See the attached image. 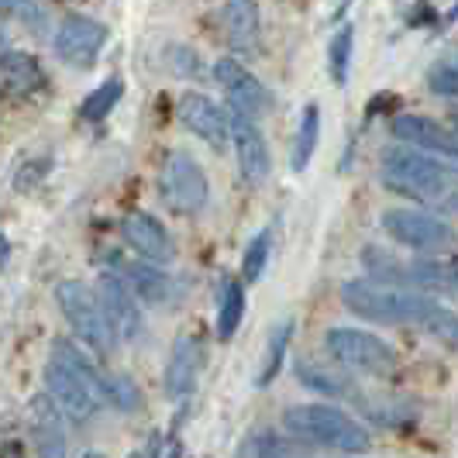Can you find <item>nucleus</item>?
<instances>
[{"label":"nucleus","mask_w":458,"mask_h":458,"mask_svg":"<svg viewBox=\"0 0 458 458\" xmlns=\"http://www.w3.org/2000/svg\"><path fill=\"white\" fill-rule=\"evenodd\" d=\"M342 303L348 314L372 324H424L428 331L455 344V314L445 310L437 297L417 293L407 286H390L376 279H348L342 283Z\"/></svg>","instance_id":"nucleus-1"},{"label":"nucleus","mask_w":458,"mask_h":458,"mask_svg":"<svg viewBox=\"0 0 458 458\" xmlns=\"http://www.w3.org/2000/svg\"><path fill=\"white\" fill-rule=\"evenodd\" d=\"M379 176L393 193L411 197L417 204L435 210H455V165L431 152H420L411 145H390L383 148Z\"/></svg>","instance_id":"nucleus-2"},{"label":"nucleus","mask_w":458,"mask_h":458,"mask_svg":"<svg viewBox=\"0 0 458 458\" xmlns=\"http://www.w3.org/2000/svg\"><path fill=\"white\" fill-rule=\"evenodd\" d=\"M283 428L303 445L342 452V455H366L372 448L366 428L335 403H293L283 413Z\"/></svg>","instance_id":"nucleus-3"},{"label":"nucleus","mask_w":458,"mask_h":458,"mask_svg":"<svg viewBox=\"0 0 458 458\" xmlns=\"http://www.w3.org/2000/svg\"><path fill=\"white\" fill-rule=\"evenodd\" d=\"M327 355L352 376H372V379H390L400 369V355L386 338L362 331V327H327L324 335Z\"/></svg>","instance_id":"nucleus-4"},{"label":"nucleus","mask_w":458,"mask_h":458,"mask_svg":"<svg viewBox=\"0 0 458 458\" xmlns=\"http://www.w3.org/2000/svg\"><path fill=\"white\" fill-rule=\"evenodd\" d=\"M55 303H59V310H63V318H66L76 342L83 344L87 352H93V355H111L117 338L107 318H104V310H100V303H97V293L87 283L63 279L55 286Z\"/></svg>","instance_id":"nucleus-5"},{"label":"nucleus","mask_w":458,"mask_h":458,"mask_svg":"<svg viewBox=\"0 0 458 458\" xmlns=\"http://www.w3.org/2000/svg\"><path fill=\"white\" fill-rule=\"evenodd\" d=\"M379 228L390 234L396 245L411 252H445L455 242V231L445 217L431 210H413V207H390L379 217Z\"/></svg>","instance_id":"nucleus-6"},{"label":"nucleus","mask_w":458,"mask_h":458,"mask_svg":"<svg viewBox=\"0 0 458 458\" xmlns=\"http://www.w3.org/2000/svg\"><path fill=\"white\" fill-rule=\"evenodd\" d=\"M159 193L173 214H183V217L200 214L210 200V183H207L204 165L183 148L169 152V159L162 165Z\"/></svg>","instance_id":"nucleus-7"},{"label":"nucleus","mask_w":458,"mask_h":458,"mask_svg":"<svg viewBox=\"0 0 458 458\" xmlns=\"http://www.w3.org/2000/svg\"><path fill=\"white\" fill-rule=\"evenodd\" d=\"M104 46H107V24L90 14H66L52 35L55 59L72 69H90L100 59Z\"/></svg>","instance_id":"nucleus-8"},{"label":"nucleus","mask_w":458,"mask_h":458,"mask_svg":"<svg viewBox=\"0 0 458 458\" xmlns=\"http://www.w3.org/2000/svg\"><path fill=\"white\" fill-rule=\"evenodd\" d=\"M214 80L225 90L234 114H245L259 121V117L273 107V97L266 90V83L245 63H238V59H217L214 63Z\"/></svg>","instance_id":"nucleus-9"},{"label":"nucleus","mask_w":458,"mask_h":458,"mask_svg":"<svg viewBox=\"0 0 458 458\" xmlns=\"http://www.w3.org/2000/svg\"><path fill=\"white\" fill-rule=\"evenodd\" d=\"M97 303L104 310V318L111 324L117 342H135L141 335V310H138L135 290L124 283L121 273H100L97 276Z\"/></svg>","instance_id":"nucleus-10"},{"label":"nucleus","mask_w":458,"mask_h":458,"mask_svg":"<svg viewBox=\"0 0 458 458\" xmlns=\"http://www.w3.org/2000/svg\"><path fill=\"white\" fill-rule=\"evenodd\" d=\"M228 145L238 156V173L245 183H266L269 180V169H273V159H269V145H266V135L259 128L255 117L245 114H228Z\"/></svg>","instance_id":"nucleus-11"},{"label":"nucleus","mask_w":458,"mask_h":458,"mask_svg":"<svg viewBox=\"0 0 458 458\" xmlns=\"http://www.w3.org/2000/svg\"><path fill=\"white\" fill-rule=\"evenodd\" d=\"M28 437L38 458H66V417L48 393H35L24 411Z\"/></svg>","instance_id":"nucleus-12"},{"label":"nucleus","mask_w":458,"mask_h":458,"mask_svg":"<svg viewBox=\"0 0 458 458\" xmlns=\"http://www.w3.org/2000/svg\"><path fill=\"white\" fill-rule=\"evenodd\" d=\"M46 393L55 400V407L63 411V417L76 420V424L90 420L93 413L104 407V400H100L76 372H69V369L63 366V362H55V359H48V366H46Z\"/></svg>","instance_id":"nucleus-13"},{"label":"nucleus","mask_w":458,"mask_h":458,"mask_svg":"<svg viewBox=\"0 0 458 458\" xmlns=\"http://www.w3.org/2000/svg\"><path fill=\"white\" fill-rule=\"evenodd\" d=\"M121 238L128 242V249L135 255H141L145 262L156 266H169L176 259V242L169 228L162 225L159 217H152L148 210H131L121 217Z\"/></svg>","instance_id":"nucleus-14"},{"label":"nucleus","mask_w":458,"mask_h":458,"mask_svg":"<svg viewBox=\"0 0 458 458\" xmlns=\"http://www.w3.org/2000/svg\"><path fill=\"white\" fill-rule=\"evenodd\" d=\"M207 366V348L200 338L193 335H180L173 352H169V362H165V372H162V390L169 400H186L193 396L197 383H200V372Z\"/></svg>","instance_id":"nucleus-15"},{"label":"nucleus","mask_w":458,"mask_h":458,"mask_svg":"<svg viewBox=\"0 0 458 458\" xmlns=\"http://www.w3.org/2000/svg\"><path fill=\"white\" fill-rule=\"evenodd\" d=\"M176 114L190 135H197L200 141H207L214 152L228 148V111L221 104H214L204 93H183L176 104Z\"/></svg>","instance_id":"nucleus-16"},{"label":"nucleus","mask_w":458,"mask_h":458,"mask_svg":"<svg viewBox=\"0 0 458 458\" xmlns=\"http://www.w3.org/2000/svg\"><path fill=\"white\" fill-rule=\"evenodd\" d=\"M390 135H393V141H400V145H411V148L431 152V156H441V159H455V152H458L455 131H452L448 124L435 121V117L396 114L390 121Z\"/></svg>","instance_id":"nucleus-17"},{"label":"nucleus","mask_w":458,"mask_h":458,"mask_svg":"<svg viewBox=\"0 0 458 458\" xmlns=\"http://www.w3.org/2000/svg\"><path fill=\"white\" fill-rule=\"evenodd\" d=\"M225 38L238 55H255L262 46V11L259 0H228L225 4Z\"/></svg>","instance_id":"nucleus-18"},{"label":"nucleus","mask_w":458,"mask_h":458,"mask_svg":"<svg viewBox=\"0 0 458 458\" xmlns=\"http://www.w3.org/2000/svg\"><path fill=\"white\" fill-rule=\"evenodd\" d=\"M0 80L7 83V90L18 97H42L48 90V76L42 63L31 52H14V48H0Z\"/></svg>","instance_id":"nucleus-19"},{"label":"nucleus","mask_w":458,"mask_h":458,"mask_svg":"<svg viewBox=\"0 0 458 458\" xmlns=\"http://www.w3.org/2000/svg\"><path fill=\"white\" fill-rule=\"evenodd\" d=\"M403 286L428 293V297H452L455 293V262L452 259H411Z\"/></svg>","instance_id":"nucleus-20"},{"label":"nucleus","mask_w":458,"mask_h":458,"mask_svg":"<svg viewBox=\"0 0 458 458\" xmlns=\"http://www.w3.org/2000/svg\"><path fill=\"white\" fill-rule=\"evenodd\" d=\"M121 276L141 303L162 307L173 300V279L162 273V266H156V262H128V266H121Z\"/></svg>","instance_id":"nucleus-21"},{"label":"nucleus","mask_w":458,"mask_h":458,"mask_svg":"<svg viewBox=\"0 0 458 458\" xmlns=\"http://www.w3.org/2000/svg\"><path fill=\"white\" fill-rule=\"evenodd\" d=\"M297 379L318 396L327 400H344V396H359L352 372H338V369H324L318 362H297Z\"/></svg>","instance_id":"nucleus-22"},{"label":"nucleus","mask_w":458,"mask_h":458,"mask_svg":"<svg viewBox=\"0 0 458 458\" xmlns=\"http://www.w3.org/2000/svg\"><path fill=\"white\" fill-rule=\"evenodd\" d=\"M242 321H245V283L225 276L217 297V342H231Z\"/></svg>","instance_id":"nucleus-23"},{"label":"nucleus","mask_w":458,"mask_h":458,"mask_svg":"<svg viewBox=\"0 0 458 458\" xmlns=\"http://www.w3.org/2000/svg\"><path fill=\"white\" fill-rule=\"evenodd\" d=\"M318 141H321V107H318V104H307L303 114H300L293 152H290V169H293V173H303V169L310 165L314 152H318Z\"/></svg>","instance_id":"nucleus-24"},{"label":"nucleus","mask_w":458,"mask_h":458,"mask_svg":"<svg viewBox=\"0 0 458 458\" xmlns=\"http://www.w3.org/2000/svg\"><path fill=\"white\" fill-rule=\"evenodd\" d=\"M293 327H297V324L290 321V318H286V321H279L273 327V335H269V348H266V359H262V366H259V379H255L262 390H266L276 376H279L283 359H286L290 342H293Z\"/></svg>","instance_id":"nucleus-25"},{"label":"nucleus","mask_w":458,"mask_h":458,"mask_svg":"<svg viewBox=\"0 0 458 458\" xmlns=\"http://www.w3.org/2000/svg\"><path fill=\"white\" fill-rule=\"evenodd\" d=\"M121 97H124V80H121V76H111V80H104L100 87H93V90L83 97V104H80L76 114L83 117V121H90V124H97V121H104V117L114 111Z\"/></svg>","instance_id":"nucleus-26"},{"label":"nucleus","mask_w":458,"mask_h":458,"mask_svg":"<svg viewBox=\"0 0 458 458\" xmlns=\"http://www.w3.org/2000/svg\"><path fill=\"white\" fill-rule=\"evenodd\" d=\"M352 55H355V28L344 24L331 35L327 42V72L335 80V87L348 83V69H352Z\"/></svg>","instance_id":"nucleus-27"},{"label":"nucleus","mask_w":458,"mask_h":458,"mask_svg":"<svg viewBox=\"0 0 458 458\" xmlns=\"http://www.w3.org/2000/svg\"><path fill=\"white\" fill-rule=\"evenodd\" d=\"M273 259V228H262L242 252V283H259Z\"/></svg>","instance_id":"nucleus-28"},{"label":"nucleus","mask_w":458,"mask_h":458,"mask_svg":"<svg viewBox=\"0 0 458 458\" xmlns=\"http://www.w3.org/2000/svg\"><path fill=\"white\" fill-rule=\"evenodd\" d=\"M107 403H114L117 411H138L141 407V393H138L135 379L124 376V372L107 376Z\"/></svg>","instance_id":"nucleus-29"},{"label":"nucleus","mask_w":458,"mask_h":458,"mask_svg":"<svg viewBox=\"0 0 458 458\" xmlns=\"http://www.w3.org/2000/svg\"><path fill=\"white\" fill-rule=\"evenodd\" d=\"M428 90L435 93V97H445V100H452L458 93V69L452 59H437L435 66L428 69Z\"/></svg>","instance_id":"nucleus-30"},{"label":"nucleus","mask_w":458,"mask_h":458,"mask_svg":"<svg viewBox=\"0 0 458 458\" xmlns=\"http://www.w3.org/2000/svg\"><path fill=\"white\" fill-rule=\"evenodd\" d=\"M0 14L28 24V28H42L46 24V14H42V7L35 0H0Z\"/></svg>","instance_id":"nucleus-31"},{"label":"nucleus","mask_w":458,"mask_h":458,"mask_svg":"<svg viewBox=\"0 0 458 458\" xmlns=\"http://www.w3.org/2000/svg\"><path fill=\"white\" fill-rule=\"evenodd\" d=\"M169 55H176V59H169V66L176 69L180 76H197L200 72V59H197V52L186 46H169Z\"/></svg>","instance_id":"nucleus-32"},{"label":"nucleus","mask_w":458,"mask_h":458,"mask_svg":"<svg viewBox=\"0 0 458 458\" xmlns=\"http://www.w3.org/2000/svg\"><path fill=\"white\" fill-rule=\"evenodd\" d=\"M46 165L48 162H28V165H21V173H18V180H14V190H31V186L38 183L42 176H46Z\"/></svg>","instance_id":"nucleus-33"},{"label":"nucleus","mask_w":458,"mask_h":458,"mask_svg":"<svg viewBox=\"0 0 458 458\" xmlns=\"http://www.w3.org/2000/svg\"><path fill=\"white\" fill-rule=\"evenodd\" d=\"M0 458H24V445L21 441H4L0 445Z\"/></svg>","instance_id":"nucleus-34"},{"label":"nucleus","mask_w":458,"mask_h":458,"mask_svg":"<svg viewBox=\"0 0 458 458\" xmlns=\"http://www.w3.org/2000/svg\"><path fill=\"white\" fill-rule=\"evenodd\" d=\"M4 255H7V238L0 234V259H4Z\"/></svg>","instance_id":"nucleus-35"},{"label":"nucleus","mask_w":458,"mask_h":458,"mask_svg":"<svg viewBox=\"0 0 458 458\" xmlns=\"http://www.w3.org/2000/svg\"><path fill=\"white\" fill-rule=\"evenodd\" d=\"M128 458H148V448H141V452H131Z\"/></svg>","instance_id":"nucleus-36"},{"label":"nucleus","mask_w":458,"mask_h":458,"mask_svg":"<svg viewBox=\"0 0 458 458\" xmlns=\"http://www.w3.org/2000/svg\"><path fill=\"white\" fill-rule=\"evenodd\" d=\"M80 458H107L104 452H87V455H80Z\"/></svg>","instance_id":"nucleus-37"},{"label":"nucleus","mask_w":458,"mask_h":458,"mask_svg":"<svg viewBox=\"0 0 458 458\" xmlns=\"http://www.w3.org/2000/svg\"><path fill=\"white\" fill-rule=\"evenodd\" d=\"M0 48H7V38H4V31H0Z\"/></svg>","instance_id":"nucleus-38"}]
</instances>
